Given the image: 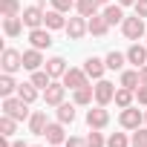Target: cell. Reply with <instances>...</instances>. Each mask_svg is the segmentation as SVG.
Returning <instances> with one entry per match:
<instances>
[{
    "label": "cell",
    "instance_id": "ab89813d",
    "mask_svg": "<svg viewBox=\"0 0 147 147\" xmlns=\"http://www.w3.org/2000/svg\"><path fill=\"white\" fill-rule=\"evenodd\" d=\"M138 78H141V87H147V66L138 69Z\"/></svg>",
    "mask_w": 147,
    "mask_h": 147
},
{
    "label": "cell",
    "instance_id": "8fae6325",
    "mask_svg": "<svg viewBox=\"0 0 147 147\" xmlns=\"http://www.w3.org/2000/svg\"><path fill=\"white\" fill-rule=\"evenodd\" d=\"M29 40H32L35 49H49V46H52V35H49V29H32V32H29Z\"/></svg>",
    "mask_w": 147,
    "mask_h": 147
},
{
    "label": "cell",
    "instance_id": "ee69618b",
    "mask_svg": "<svg viewBox=\"0 0 147 147\" xmlns=\"http://www.w3.org/2000/svg\"><path fill=\"white\" fill-rule=\"evenodd\" d=\"M95 3H98V6H104V3H110V0H95Z\"/></svg>",
    "mask_w": 147,
    "mask_h": 147
},
{
    "label": "cell",
    "instance_id": "74e56055",
    "mask_svg": "<svg viewBox=\"0 0 147 147\" xmlns=\"http://www.w3.org/2000/svg\"><path fill=\"white\" fill-rule=\"evenodd\" d=\"M136 15L138 18H147V0H136Z\"/></svg>",
    "mask_w": 147,
    "mask_h": 147
},
{
    "label": "cell",
    "instance_id": "83f0119b",
    "mask_svg": "<svg viewBox=\"0 0 147 147\" xmlns=\"http://www.w3.org/2000/svg\"><path fill=\"white\" fill-rule=\"evenodd\" d=\"M32 84H35L38 90H46V87L52 84V75H49L46 69H35V72H32Z\"/></svg>",
    "mask_w": 147,
    "mask_h": 147
},
{
    "label": "cell",
    "instance_id": "ac0fdd59",
    "mask_svg": "<svg viewBox=\"0 0 147 147\" xmlns=\"http://www.w3.org/2000/svg\"><path fill=\"white\" fill-rule=\"evenodd\" d=\"M43 23H46V29H66V20H63V12H58V9L46 12Z\"/></svg>",
    "mask_w": 147,
    "mask_h": 147
},
{
    "label": "cell",
    "instance_id": "1f68e13d",
    "mask_svg": "<svg viewBox=\"0 0 147 147\" xmlns=\"http://www.w3.org/2000/svg\"><path fill=\"white\" fill-rule=\"evenodd\" d=\"M15 133V118L3 113V118H0V136H12Z\"/></svg>",
    "mask_w": 147,
    "mask_h": 147
},
{
    "label": "cell",
    "instance_id": "d590c367",
    "mask_svg": "<svg viewBox=\"0 0 147 147\" xmlns=\"http://www.w3.org/2000/svg\"><path fill=\"white\" fill-rule=\"evenodd\" d=\"M52 6H55L58 12H69L72 6H75V0H52Z\"/></svg>",
    "mask_w": 147,
    "mask_h": 147
},
{
    "label": "cell",
    "instance_id": "836d02e7",
    "mask_svg": "<svg viewBox=\"0 0 147 147\" xmlns=\"http://www.w3.org/2000/svg\"><path fill=\"white\" fill-rule=\"evenodd\" d=\"M87 144H90V147H104L107 141H104V136H101L98 130H92V133L87 136Z\"/></svg>",
    "mask_w": 147,
    "mask_h": 147
},
{
    "label": "cell",
    "instance_id": "4dcf8cb0",
    "mask_svg": "<svg viewBox=\"0 0 147 147\" xmlns=\"http://www.w3.org/2000/svg\"><path fill=\"white\" fill-rule=\"evenodd\" d=\"M124 61H127V55H121V52H110V55H107V69H121Z\"/></svg>",
    "mask_w": 147,
    "mask_h": 147
},
{
    "label": "cell",
    "instance_id": "4fadbf2b",
    "mask_svg": "<svg viewBox=\"0 0 147 147\" xmlns=\"http://www.w3.org/2000/svg\"><path fill=\"white\" fill-rule=\"evenodd\" d=\"M127 61H130V63H136V69L147 66V49H144L141 43H133V46L127 49Z\"/></svg>",
    "mask_w": 147,
    "mask_h": 147
},
{
    "label": "cell",
    "instance_id": "d6a6232c",
    "mask_svg": "<svg viewBox=\"0 0 147 147\" xmlns=\"http://www.w3.org/2000/svg\"><path fill=\"white\" fill-rule=\"evenodd\" d=\"M130 141H127V136L124 133H113L110 138H107V147H127Z\"/></svg>",
    "mask_w": 147,
    "mask_h": 147
},
{
    "label": "cell",
    "instance_id": "5b68a950",
    "mask_svg": "<svg viewBox=\"0 0 147 147\" xmlns=\"http://www.w3.org/2000/svg\"><path fill=\"white\" fill-rule=\"evenodd\" d=\"M87 124H90V130H101V127H107V124H110V113L98 104L95 110H90V113H87Z\"/></svg>",
    "mask_w": 147,
    "mask_h": 147
},
{
    "label": "cell",
    "instance_id": "3957f363",
    "mask_svg": "<svg viewBox=\"0 0 147 147\" xmlns=\"http://www.w3.org/2000/svg\"><path fill=\"white\" fill-rule=\"evenodd\" d=\"M121 127L124 130H138L141 127V121H144V113L141 110H136V107H127V110H121Z\"/></svg>",
    "mask_w": 147,
    "mask_h": 147
},
{
    "label": "cell",
    "instance_id": "7402d4cb",
    "mask_svg": "<svg viewBox=\"0 0 147 147\" xmlns=\"http://www.w3.org/2000/svg\"><path fill=\"white\" fill-rule=\"evenodd\" d=\"M133 92H136V90H130V87H121V90H115V98H113V101H115L121 110H127V107L133 104Z\"/></svg>",
    "mask_w": 147,
    "mask_h": 147
},
{
    "label": "cell",
    "instance_id": "7c38bea8",
    "mask_svg": "<svg viewBox=\"0 0 147 147\" xmlns=\"http://www.w3.org/2000/svg\"><path fill=\"white\" fill-rule=\"evenodd\" d=\"M43 136H46V141H49L52 147H61V144L66 141V133H63V124H61V121H58V124H49Z\"/></svg>",
    "mask_w": 147,
    "mask_h": 147
},
{
    "label": "cell",
    "instance_id": "4316f807",
    "mask_svg": "<svg viewBox=\"0 0 147 147\" xmlns=\"http://www.w3.org/2000/svg\"><path fill=\"white\" fill-rule=\"evenodd\" d=\"M18 87H20V84H15V78L3 72V78H0V95H3V98H9L12 92H18Z\"/></svg>",
    "mask_w": 147,
    "mask_h": 147
},
{
    "label": "cell",
    "instance_id": "52a82bcc",
    "mask_svg": "<svg viewBox=\"0 0 147 147\" xmlns=\"http://www.w3.org/2000/svg\"><path fill=\"white\" fill-rule=\"evenodd\" d=\"M23 26H29V29H40V23H43V12H40V6L35 3V6H29V9H23Z\"/></svg>",
    "mask_w": 147,
    "mask_h": 147
},
{
    "label": "cell",
    "instance_id": "bcb514c9",
    "mask_svg": "<svg viewBox=\"0 0 147 147\" xmlns=\"http://www.w3.org/2000/svg\"><path fill=\"white\" fill-rule=\"evenodd\" d=\"M144 124H147V113H144Z\"/></svg>",
    "mask_w": 147,
    "mask_h": 147
},
{
    "label": "cell",
    "instance_id": "7a4b0ae2",
    "mask_svg": "<svg viewBox=\"0 0 147 147\" xmlns=\"http://www.w3.org/2000/svg\"><path fill=\"white\" fill-rule=\"evenodd\" d=\"M121 32H124V38L127 40H138V38H144L147 35V29H144V18H124V23H121Z\"/></svg>",
    "mask_w": 147,
    "mask_h": 147
},
{
    "label": "cell",
    "instance_id": "7dc6e473",
    "mask_svg": "<svg viewBox=\"0 0 147 147\" xmlns=\"http://www.w3.org/2000/svg\"><path fill=\"white\" fill-rule=\"evenodd\" d=\"M133 147H136V144H133Z\"/></svg>",
    "mask_w": 147,
    "mask_h": 147
},
{
    "label": "cell",
    "instance_id": "8992f818",
    "mask_svg": "<svg viewBox=\"0 0 147 147\" xmlns=\"http://www.w3.org/2000/svg\"><path fill=\"white\" fill-rule=\"evenodd\" d=\"M87 32H90L87 18H69V20H66V35H69L72 40H81Z\"/></svg>",
    "mask_w": 147,
    "mask_h": 147
},
{
    "label": "cell",
    "instance_id": "cb8c5ba5",
    "mask_svg": "<svg viewBox=\"0 0 147 147\" xmlns=\"http://www.w3.org/2000/svg\"><path fill=\"white\" fill-rule=\"evenodd\" d=\"M104 18H107V23H110V26H113V23H124L121 3H115V6H107V9H104Z\"/></svg>",
    "mask_w": 147,
    "mask_h": 147
},
{
    "label": "cell",
    "instance_id": "7bdbcfd3",
    "mask_svg": "<svg viewBox=\"0 0 147 147\" xmlns=\"http://www.w3.org/2000/svg\"><path fill=\"white\" fill-rule=\"evenodd\" d=\"M118 3H121V6H130V3H136V0H118Z\"/></svg>",
    "mask_w": 147,
    "mask_h": 147
},
{
    "label": "cell",
    "instance_id": "6da1fadb",
    "mask_svg": "<svg viewBox=\"0 0 147 147\" xmlns=\"http://www.w3.org/2000/svg\"><path fill=\"white\" fill-rule=\"evenodd\" d=\"M3 113L6 115H12L15 121H23V118H29V104L23 101V98H3Z\"/></svg>",
    "mask_w": 147,
    "mask_h": 147
},
{
    "label": "cell",
    "instance_id": "603a6c76",
    "mask_svg": "<svg viewBox=\"0 0 147 147\" xmlns=\"http://www.w3.org/2000/svg\"><path fill=\"white\" fill-rule=\"evenodd\" d=\"M121 87H130V90H138V87H141L138 69H127V72H121Z\"/></svg>",
    "mask_w": 147,
    "mask_h": 147
},
{
    "label": "cell",
    "instance_id": "c3c4849f",
    "mask_svg": "<svg viewBox=\"0 0 147 147\" xmlns=\"http://www.w3.org/2000/svg\"><path fill=\"white\" fill-rule=\"evenodd\" d=\"M144 38H147V35H144Z\"/></svg>",
    "mask_w": 147,
    "mask_h": 147
},
{
    "label": "cell",
    "instance_id": "30bf717a",
    "mask_svg": "<svg viewBox=\"0 0 147 147\" xmlns=\"http://www.w3.org/2000/svg\"><path fill=\"white\" fill-rule=\"evenodd\" d=\"M113 98H115V90H113V84L101 78V81L95 84V101H98V104L104 107V104H110Z\"/></svg>",
    "mask_w": 147,
    "mask_h": 147
},
{
    "label": "cell",
    "instance_id": "2e32d148",
    "mask_svg": "<svg viewBox=\"0 0 147 147\" xmlns=\"http://www.w3.org/2000/svg\"><path fill=\"white\" fill-rule=\"evenodd\" d=\"M87 26H90V35H95V38L107 35V29H110V23H107V18H104V15H92V18L87 20Z\"/></svg>",
    "mask_w": 147,
    "mask_h": 147
},
{
    "label": "cell",
    "instance_id": "f546056e",
    "mask_svg": "<svg viewBox=\"0 0 147 147\" xmlns=\"http://www.w3.org/2000/svg\"><path fill=\"white\" fill-rule=\"evenodd\" d=\"M0 12H3V18H18L20 3L18 0H0Z\"/></svg>",
    "mask_w": 147,
    "mask_h": 147
},
{
    "label": "cell",
    "instance_id": "f35d334b",
    "mask_svg": "<svg viewBox=\"0 0 147 147\" xmlns=\"http://www.w3.org/2000/svg\"><path fill=\"white\" fill-rule=\"evenodd\" d=\"M136 98H138V104L147 107V87H138V90H136Z\"/></svg>",
    "mask_w": 147,
    "mask_h": 147
},
{
    "label": "cell",
    "instance_id": "e0dca14e",
    "mask_svg": "<svg viewBox=\"0 0 147 147\" xmlns=\"http://www.w3.org/2000/svg\"><path fill=\"white\" fill-rule=\"evenodd\" d=\"M46 127H49V124H46V113H40V110H38V113H32V115H29V133L43 136V133H46Z\"/></svg>",
    "mask_w": 147,
    "mask_h": 147
},
{
    "label": "cell",
    "instance_id": "ffe728a7",
    "mask_svg": "<svg viewBox=\"0 0 147 147\" xmlns=\"http://www.w3.org/2000/svg\"><path fill=\"white\" fill-rule=\"evenodd\" d=\"M75 9H78L81 18H92V15H98V3H95V0H75Z\"/></svg>",
    "mask_w": 147,
    "mask_h": 147
},
{
    "label": "cell",
    "instance_id": "277c9868",
    "mask_svg": "<svg viewBox=\"0 0 147 147\" xmlns=\"http://www.w3.org/2000/svg\"><path fill=\"white\" fill-rule=\"evenodd\" d=\"M0 63H3V72L6 75H12V72H18L23 66V55L15 52V49H3V58H0Z\"/></svg>",
    "mask_w": 147,
    "mask_h": 147
},
{
    "label": "cell",
    "instance_id": "9c48e42d",
    "mask_svg": "<svg viewBox=\"0 0 147 147\" xmlns=\"http://www.w3.org/2000/svg\"><path fill=\"white\" fill-rule=\"evenodd\" d=\"M87 84V72L84 69H66L63 72V87H69V90H78V87H84Z\"/></svg>",
    "mask_w": 147,
    "mask_h": 147
},
{
    "label": "cell",
    "instance_id": "e575fe53",
    "mask_svg": "<svg viewBox=\"0 0 147 147\" xmlns=\"http://www.w3.org/2000/svg\"><path fill=\"white\" fill-rule=\"evenodd\" d=\"M133 144H136V147H147V127H144V130L138 127V130L133 133Z\"/></svg>",
    "mask_w": 147,
    "mask_h": 147
},
{
    "label": "cell",
    "instance_id": "f6af8a7d",
    "mask_svg": "<svg viewBox=\"0 0 147 147\" xmlns=\"http://www.w3.org/2000/svg\"><path fill=\"white\" fill-rule=\"evenodd\" d=\"M35 3H38V6H43V3H46V0H35Z\"/></svg>",
    "mask_w": 147,
    "mask_h": 147
},
{
    "label": "cell",
    "instance_id": "d6986e66",
    "mask_svg": "<svg viewBox=\"0 0 147 147\" xmlns=\"http://www.w3.org/2000/svg\"><path fill=\"white\" fill-rule=\"evenodd\" d=\"M46 72H49L52 78H58V75L63 78V72H66V61H63V58H58V55H55V58H49V61H46Z\"/></svg>",
    "mask_w": 147,
    "mask_h": 147
},
{
    "label": "cell",
    "instance_id": "44dd1931",
    "mask_svg": "<svg viewBox=\"0 0 147 147\" xmlns=\"http://www.w3.org/2000/svg\"><path fill=\"white\" fill-rule=\"evenodd\" d=\"M92 98H95V87L84 84V87H78V90H75V104H81V107H84V104H90Z\"/></svg>",
    "mask_w": 147,
    "mask_h": 147
},
{
    "label": "cell",
    "instance_id": "ba28073f",
    "mask_svg": "<svg viewBox=\"0 0 147 147\" xmlns=\"http://www.w3.org/2000/svg\"><path fill=\"white\" fill-rule=\"evenodd\" d=\"M63 92H66V87L63 84H49L46 90H43V101L49 104V107H58V104H63Z\"/></svg>",
    "mask_w": 147,
    "mask_h": 147
},
{
    "label": "cell",
    "instance_id": "484cf974",
    "mask_svg": "<svg viewBox=\"0 0 147 147\" xmlns=\"http://www.w3.org/2000/svg\"><path fill=\"white\" fill-rule=\"evenodd\" d=\"M18 98H23L26 104H32V101L38 98V87H35L32 81H29V84H20V87H18Z\"/></svg>",
    "mask_w": 147,
    "mask_h": 147
},
{
    "label": "cell",
    "instance_id": "8d00e7d4",
    "mask_svg": "<svg viewBox=\"0 0 147 147\" xmlns=\"http://www.w3.org/2000/svg\"><path fill=\"white\" fill-rule=\"evenodd\" d=\"M63 147H90L84 138H78V136H69L66 141H63Z\"/></svg>",
    "mask_w": 147,
    "mask_h": 147
},
{
    "label": "cell",
    "instance_id": "b9f144b4",
    "mask_svg": "<svg viewBox=\"0 0 147 147\" xmlns=\"http://www.w3.org/2000/svg\"><path fill=\"white\" fill-rule=\"evenodd\" d=\"M12 147H29V144H26V141H15Z\"/></svg>",
    "mask_w": 147,
    "mask_h": 147
},
{
    "label": "cell",
    "instance_id": "60d3db41",
    "mask_svg": "<svg viewBox=\"0 0 147 147\" xmlns=\"http://www.w3.org/2000/svg\"><path fill=\"white\" fill-rule=\"evenodd\" d=\"M0 147H12L9 144V136H0Z\"/></svg>",
    "mask_w": 147,
    "mask_h": 147
},
{
    "label": "cell",
    "instance_id": "9a60e30c",
    "mask_svg": "<svg viewBox=\"0 0 147 147\" xmlns=\"http://www.w3.org/2000/svg\"><path fill=\"white\" fill-rule=\"evenodd\" d=\"M40 63H43V55H40V49H26L23 52V69H29V72H35V69H40Z\"/></svg>",
    "mask_w": 147,
    "mask_h": 147
},
{
    "label": "cell",
    "instance_id": "5bb4252c",
    "mask_svg": "<svg viewBox=\"0 0 147 147\" xmlns=\"http://www.w3.org/2000/svg\"><path fill=\"white\" fill-rule=\"evenodd\" d=\"M104 69H107V61H101V58H87V63H84V72L90 78H95V81H101Z\"/></svg>",
    "mask_w": 147,
    "mask_h": 147
},
{
    "label": "cell",
    "instance_id": "d4e9b609",
    "mask_svg": "<svg viewBox=\"0 0 147 147\" xmlns=\"http://www.w3.org/2000/svg\"><path fill=\"white\" fill-rule=\"evenodd\" d=\"M3 29H6L9 38H18L20 29H23V18H6V20H3Z\"/></svg>",
    "mask_w": 147,
    "mask_h": 147
},
{
    "label": "cell",
    "instance_id": "f1b7e54d",
    "mask_svg": "<svg viewBox=\"0 0 147 147\" xmlns=\"http://www.w3.org/2000/svg\"><path fill=\"white\" fill-rule=\"evenodd\" d=\"M58 121L61 124H72L75 121V107L72 104H58Z\"/></svg>",
    "mask_w": 147,
    "mask_h": 147
}]
</instances>
